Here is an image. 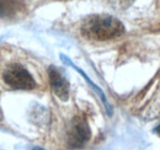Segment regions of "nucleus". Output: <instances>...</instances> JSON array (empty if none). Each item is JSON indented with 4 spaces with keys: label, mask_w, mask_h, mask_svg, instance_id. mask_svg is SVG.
<instances>
[{
    "label": "nucleus",
    "mask_w": 160,
    "mask_h": 150,
    "mask_svg": "<svg viewBox=\"0 0 160 150\" xmlns=\"http://www.w3.org/2000/svg\"><path fill=\"white\" fill-rule=\"evenodd\" d=\"M80 31L88 39L108 41L122 36L124 33V26L120 20L111 15L96 14L84 20Z\"/></svg>",
    "instance_id": "f257e3e1"
},
{
    "label": "nucleus",
    "mask_w": 160,
    "mask_h": 150,
    "mask_svg": "<svg viewBox=\"0 0 160 150\" xmlns=\"http://www.w3.org/2000/svg\"><path fill=\"white\" fill-rule=\"evenodd\" d=\"M2 78L10 88L16 90H32L36 88V81L33 80L32 75L18 63L10 64L5 69Z\"/></svg>",
    "instance_id": "f03ea898"
},
{
    "label": "nucleus",
    "mask_w": 160,
    "mask_h": 150,
    "mask_svg": "<svg viewBox=\"0 0 160 150\" xmlns=\"http://www.w3.org/2000/svg\"><path fill=\"white\" fill-rule=\"evenodd\" d=\"M91 137V131L86 119L81 116H77L72 119L68 132H67V143L72 149L82 148Z\"/></svg>",
    "instance_id": "7ed1b4c3"
},
{
    "label": "nucleus",
    "mask_w": 160,
    "mask_h": 150,
    "mask_svg": "<svg viewBox=\"0 0 160 150\" xmlns=\"http://www.w3.org/2000/svg\"><path fill=\"white\" fill-rule=\"evenodd\" d=\"M48 76L54 95H57L62 101H67L69 98V81L65 74L62 72L60 68L52 65L48 69Z\"/></svg>",
    "instance_id": "20e7f679"
},
{
    "label": "nucleus",
    "mask_w": 160,
    "mask_h": 150,
    "mask_svg": "<svg viewBox=\"0 0 160 150\" xmlns=\"http://www.w3.org/2000/svg\"><path fill=\"white\" fill-rule=\"evenodd\" d=\"M23 5L19 0H0V16H11L22 10Z\"/></svg>",
    "instance_id": "39448f33"
},
{
    "label": "nucleus",
    "mask_w": 160,
    "mask_h": 150,
    "mask_svg": "<svg viewBox=\"0 0 160 150\" xmlns=\"http://www.w3.org/2000/svg\"><path fill=\"white\" fill-rule=\"evenodd\" d=\"M62 58H63V60H64V62H65L67 64H69V65H72V67H73L74 69H77V70L79 72L80 74H81V75H82V76H84V79H85V80H86L88 82H89V85H90V86H91V88H92V89H94V90H95V91L98 92V95H99V96H100V97H101V101H102V102L105 103V106H106V110H107V112H108V114H111V113H112V112H111V106L108 105V102H107V100H106V96L103 95V92L101 91L100 89H99V88H98V86H96V85H95L94 82H91V80H90V79L88 78V75L85 74V73H84L82 70H80V69H79V68H78V67H75V65H74V64H73V63H72V62H70V60H69V59H68L67 57L62 56Z\"/></svg>",
    "instance_id": "423d86ee"
},
{
    "label": "nucleus",
    "mask_w": 160,
    "mask_h": 150,
    "mask_svg": "<svg viewBox=\"0 0 160 150\" xmlns=\"http://www.w3.org/2000/svg\"><path fill=\"white\" fill-rule=\"evenodd\" d=\"M111 1H113L116 5H118V6H122V8H126V6H128V5H131L133 1H136V0H111Z\"/></svg>",
    "instance_id": "0eeeda50"
},
{
    "label": "nucleus",
    "mask_w": 160,
    "mask_h": 150,
    "mask_svg": "<svg viewBox=\"0 0 160 150\" xmlns=\"http://www.w3.org/2000/svg\"><path fill=\"white\" fill-rule=\"evenodd\" d=\"M155 133H157V134H159V135H160V126H158V127L155 128Z\"/></svg>",
    "instance_id": "6e6552de"
},
{
    "label": "nucleus",
    "mask_w": 160,
    "mask_h": 150,
    "mask_svg": "<svg viewBox=\"0 0 160 150\" xmlns=\"http://www.w3.org/2000/svg\"><path fill=\"white\" fill-rule=\"evenodd\" d=\"M2 117H4V116H2V112H1V108H0V121L2 119Z\"/></svg>",
    "instance_id": "1a4fd4ad"
},
{
    "label": "nucleus",
    "mask_w": 160,
    "mask_h": 150,
    "mask_svg": "<svg viewBox=\"0 0 160 150\" xmlns=\"http://www.w3.org/2000/svg\"><path fill=\"white\" fill-rule=\"evenodd\" d=\"M32 150H43V149H41V148H33Z\"/></svg>",
    "instance_id": "9d476101"
}]
</instances>
